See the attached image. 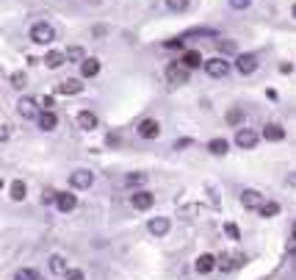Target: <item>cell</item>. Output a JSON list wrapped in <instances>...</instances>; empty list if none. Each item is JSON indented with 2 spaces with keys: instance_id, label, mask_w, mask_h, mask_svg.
<instances>
[{
  "instance_id": "4",
  "label": "cell",
  "mask_w": 296,
  "mask_h": 280,
  "mask_svg": "<svg viewBox=\"0 0 296 280\" xmlns=\"http://www.w3.org/2000/svg\"><path fill=\"white\" fill-rule=\"evenodd\" d=\"M258 139H260V136L255 133V131H249V128H241V131L236 133V145H238L241 150H255Z\"/></svg>"
},
{
  "instance_id": "42",
  "label": "cell",
  "mask_w": 296,
  "mask_h": 280,
  "mask_svg": "<svg viewBox=\"0 0 296 280\" xmlns=\"http://www.w3.org/2000/svg\"><path fill=\"white\" fill-rule=\"evenodd\" d=\"M108 145H119V133H111V136H108Z\"/></svg>"
},
{
  "instance_id": "39",
  "label": "cell",
  "mask_w": 296,
  "mask_h": 280,
  "mask_svg": "<svg viewBox=\"0 0 296 280\" xmlns=\"http://www.w3.org/2000/svg\"><path fill=\"white\" fill-rule=\"evenodd\" d=\"M56 194H58V192H53V189H45V192H42V200H45V203H53V200H56Z\"/></svg>"
},
{
  "instance_id": "2",
  "label": "cell",
  "mask_w": 296,
  "mask_h": 280,
  "mask_svg": "<svg viewBox=\"0 0 296 280\" xmlns=\"http://www.w3.org/2000/svg\"><path fill=\"white\" fill-rule=\"evenodd\" d=\"M188 75H191V70L183 64V61H172V64L166 67V81H169V84H175V86L188 84Z\"/></svg>"
},
{
  "instance_id": "22",
  "label": "cell",
  "mask_w": 296,
  "mask_h": 280,
  "mask_svg": "<svg viewBox=\"0 0 296 280\" xmlns=\"http://www.w3.org/2000/svg\"><path fill=\"white\" fill-rule=\"evenodd\" d=\"M208 150H210L213 155H224L227 150H230V142H227V139H210L208 142Z\"/></svg>"
},
{
  "instance_id": "40",
  "label": "cell",
  "mask_w": 296,
  "mask_h": 280,
  "mask_svg": "<svg viewBox=\"0 0 296 280\" xmlns=\"http://www.w3.org/2000/svg\"><path fill=\"white\" fill-rule=\"evenodd\" d=\"M36 103L42 106V108H53V97H47V94H45V97H39Z\"/></svg>"
},
{
  "instance_id": "20",
  "label": "cell",
  "mask_w": 296,
  "mask_h": 280,
  "mask_svg": "<svg viewBox=\"0 0 296 280\" xmlns=\"http://www.w3.org/2000/svg\"><path fill=\"white\" fill-rule=\"evenodd\" d=\"M64 61H67V56H64V53H58V50H50V53L45 56V64L50 67V70H58Z\"/></svg>"
},
{
  "instance_id": "30",
  "label": "cell",
  "mask_w": 296,
  "mask_h": 280,
  "mask_svg": "<svg viewBox=\"0 0 296 280\" xmlns=\"http://www.w3.org/2000/svg\"><path fill=\"white\" fill-rule=\"evenodd\" d=\"M227 122H230V125H241V122H244V111H241V108L227 111Z\"/></svg>"
},
{
  "instance_id": "5",
  "label": "cell",
  "mask_w": 296,
  "mask_h": 280,
  "mask_svg": "<svg viewBox=\"0 0 296 280\" xmlns=\"http://www.w3.org/2000/svg\"><path fill=\"white\" fill-rule=\"evenodd\" d=\"M236 70L241 75H252L255 70H258V58H255L252 53H241V56L236 58Z\"/></svg>"
},
{
  "instance_id": "18",
  "label": "cell",
  "mask_w": 296,
  "mask_h": 280,
  "mask_svg": "<svg viewBox=\"0 0 296 280\" xmlns=\"http://www.w3.org/2000/svg\"><path fill=\"white\" fill-rule=\"evenodd\" d=\"M263 139L266 142H282V139H285V128H280V125H274V122H271V125L263 128Z\"/></svg>"
},
{
  "instance_id": "17",
  "label": "cell",
  "mask_w": 296,
  "mask_h": 280,
  "mask_svg": "<svg viewBox=\"0 0 296 280\" xmlns=\"http://www.w3.org/2000/svg\"><path fill=\"white\" fill-rule=\"evenodd\" d=\"M100 72V58H83L80 61V75L83 78H94Z\"/></svg>"
},
{
  "instance_id": "43",
  "label": "cell",
  "mask_w": 296,
  "mask_h": 280,
  "mask_svg": "<svg viewBox=\"0 0 296 280\" xmlns=\"http://www.w3.org/2000/svg\"><path fill=\"white\" fill-rule=\"evenodd\" d=\"M293 17H296V3H293Z\"/></svg>"
},
{
  "instance_id": "34",
  "label": "cell",
  "mask_w": 296,
  "mask_h": 280,
  "mask_svg": "<svg viewBox=\"0 0 296 280\" xmlns=\"http://www.w3.org/2000/svg\"><path fill=\"white\" fill-rule=\"evenodd\" d=\"M11 86H14V89H23V86H25V72H11Z\"/></svg>"
},
{
  "instance_id": "38",
  "label": "cell",
  "mask_w": 296,
  "mask_h": 280,
  "mask_svg": "<svg viewBox=\"0 0 296 280\" xmlns=\"http://www.w3.org/2000/svg\"><path fill=\"white\" fill-rule=\"evenodd\" d=\"M183 47V39H169L166 42V50H180Z\"/></svg>"
},
{
  "instance_id": "13",
  "label": "cell",
  "mask_w": 296,
  "mask_h": 280,
  "mask_svg": "<svg viewBox=\"0 0 296 280\" xmlns=\"http://www.w3.org/2000/svg\"><path fill=\"white\" fill-rule=\"evenodd\" d=\"M75 125H78L80 131H94V128H97V117H94L92 111H80L78 117H75Z\"/></svg>"
},
{
  "instance_id": "1",
  "label": "cell",
  "mask_w": 296,
  "mask_h": 280,
  "mask_svg": "<svg viewBox=\"0 0 296 280\" xmlns=\"http://www.w3.org/2000/svg\"><path fill=\"white\" fill-rule=\"evenodd\" d=\"M28 36L36 45H50L53 39H56V31H53V25H47V23H33L31 31H28Z\"/></svg>"
},
{
  "instance_id": "11",
  "label": "cell",
  "mask_w": 296,
  "mask_h": 280,
  "mask_svg": "<svg viewBox=\"0 0 296 280\" xmlns=\"http://www.w3.org/2000/svg\"><path fill=\"white\" fill-rule=\"evenodd\" d=\"M194 269L199 272V275H208V272L216 269V255H210V252H202V255L197 258Z\"/></svg>"
},
{
  "instance_id": "33",
  "label": "cell",
  "mask_w": 296,
  "mask_h": 280,
  "mask_svg": "<svg viewBox=\"0 0 296 280\" xmlns=\"http://www.w3.org/2000/svg\"><path fill=\"white\" fill-rule=\"evenodd\" d=\"M224 233L232 238V242H236V238H241V230H238V225H232V222H227L224 225Z\"/></svg>"
},
{
  "instance_id": "44",
  "label": "cell",
  "mask_w": 296,
  "mask_h": 280,
  "mask_svg": "<svg viewBox=\"0 0 296 280\" xmlns=\"http://www.w3.org/2000/svg\"><path fill=\"white\" fill-rule=\"evenodd\" d=\"M0 189H3V181H0Z\"/></svg>"
},
{
  "instance_id": "16",
  "label": "cell",
  "mask_w": 296,
  "mask_h": 280,
  "mask_svg": "<svg viewBox=\"0 0 296 280\" xmlns=\"http://www.w3.org/2000/svg\"><path fill=\"white\" fill-rule=\"evenodd\" d=\"M58 92L61 94H80V92H83V84H80L78 78H67V81H61V84H58Z\"/></svg>"
},
{
  "instance_id": "23",
  "label": "cell",
  "mask_w": 296,
  "mask_h": 280,
  "mask_svg": "<svg viewBox=\"0 0 296 280\" xmlns=\"http://www.w3.org/2000/svg\"><path fill=\"white\" fill-rule=\"evenodd\" d=\"M258 211H260V216L271 219V216H277V214H280V203H266V200H263V206H260Z\"/></svg>"
},
{
  "instance_id": "7",
  "label": "cell",
  "mask_w": 296,
  "mask_h": 280,
  "mask_svg": "<svg viewBox=\"0 0 296 280\" xmlns=\"http://www.w3.org/2000/svg\"><path fill=\"white\" fill-rule=\"evenodd\" d=\"M153 203H155V197L150 194V192H133V197H130V206H133L136 211H147V208H153Z\"/></svg>"
},
{
  "instance_id": "41",
  "label": "cell",
  "mask_w": 296,
  "mask_h": 280,
  "mask_svg": "<svg viewBox=\"0 0 296 280\" xmlns=\"http://www.w3.org/2000/svg\"><path fill=\"white\" fill-rule=\"evenodd\" d=\"M191 145H194V139H191V136H188V139H180V142H177V150H183V147H191Z\"/></svg>"
},
{
  "instance_id": "8",
  "label": "cell",
  "mask_w": 296,
  "mask_h": 280,
  "mask_svg": "<svg viewBox=\"0 0 296 280\" xmlns=\"http://www.w3.org/2000/svg\"><path fill=\"white\" fill-rule=\"evenodd\" d=\"M241 206L244 208H260L263 206V194H260L258 189H244V192H241Z\"/></svg>"
},
{
  "instance_id": "19",
  "label": "cell",
  "mask_w": 296,
  "mask_h": 280,
  "mask_svg": "<svg viewBox=\"0 0 296 280\" xmlns=\"http://www.w3.org/2000/svg\"><path fill=\"white\" fill-rule=\"evenodd\" d=\"M244 264H246L244 255H236V258H232V255H224L222 264H219V269H222V272H232V269H238V266H244Z\"/></svg>"
},
{
  "instance_id": "31",
  "label": "cell",
  "mask_w": 296,
  "mask_h": 280,
  "mask_svg": "<svg viewBox=\"0 0 296 280\" xmlns=\"http://www.w3.org/2000/svg\"><path fill=\"white\" fill-rule=\"evenodd\" d=\"M216 45H219V50H222V53H236L238 50V45L230 42V39H216Z\"/></svg>"
},
{
  "instance_id": "29",
  "label": "cell",
  "mask_w": 296,
  "mask_h": 280,
  "mask_svg": "<svg viewBox=\"0 0 296 280\" xmlns=\"http://www.w3.org/2000/svg\"><path fill=\"white\" fill-rule=\"evenodd\" d=\"M14 280H42V277H39L36 269H19L14 275Z\"/></svg>"
},
{
  "instance_id": "37",
  "label": "cell",
  "mask_w": 296,
  "mask_h": 280,
  "mask_svg": "<svg viewBox=\"0 0 296 280\" xmlns=\"http://www.w3.org/2000/svg\"><path fill=\"white\" fill-rule=\"evenodd\" d=\"M249 3H252V0H230L232 9H249Z\"/></svg>"
},
{
  "instance_id": "27",
  "label": "cell",
  "mask_w": 296,
  "mask_h": 280,
  "mask_svg": "<svg viewBox=\"0 0 296 280\" xmlns=\"http://www.w3.org/2000/svg\"><path fill=\"white\" fill-rule=\"evenodd\" d=\"M125 183L128 186H139V183H147V172H130L125 177Z\"/></svg>"
},
{
  "instance_id": "12",
  "label": "cell",
  "mask_w": 296,
  "mask_h": 280,
  "mask_svg": "<svg viewBox=\"0 0 296 280\" xmlns=\"http://www.w3.org/2000/svg\"><path fill=\"white\" fill-rule=\"evenodd\" d=\"M36 122H39L42 131H56V128H58V117L50 111V108H45L42 114H36Z\"/></svg>"
},
{
  "instance_id": "36",
  "label": "cell",
  "mask_w": 296,
  "mask_h": 280,
  "mask_svg": "<svg viewBox=\"0 0 296 280\" xmlns=\"http://www.w3.org/2000/svg\"><path fill=\"white\" fill-rule=\"evenodd\" d=\"M6 139H11V128L9 125H0V145H3Z\"/></svg>"
},
{
  "instance_id": "14",
  "label": "cell",
  "mask_w": 296,
  "mask_h": 280,
  "mask_svg": "<svg viewBox=\"0 0 296 280\" xmlns=\"http://www.w3.org/2000/svg\"><path fill=\"white\" fill-rule=\"evenodd\" d=\"M17 111H19V117L33 119V117H36V100H33V97H23L17 103Z\"/></svg>"
},
{
  "instance_id": "26",
  "label": "cell",
  "mask_w": 296,
  "mask_h": 280,
  "mask_svg": "<svg viewBox=\"0 0 296 280\" xmlns=\"http://www.w3.org/2000/svg\"><path fill=\"white\" fill-rule=\"evenodd\" d=\"M194 36H219L213 28H194V31H185L180 39H194Z\"/></svg>"
},
{
  "instance_id": "6",
  "label": "cell",
  "mask_w": 296,
  "mask_h": 280,
  "mask_svg": "<svg viewBox=\"0 0 296 280\" xmlns=\"http://www.w3.org/2000/svg\"><path fill=\"white\" fill-rule=\"evenodd\" d=\"M94 183V175L89 172V169H78V172L70 175V186L72 189H89Z\"/></svg>"
},
{
  "instance_id": "21",
  "label": "cell",
  "mask_w": 296,
  "mask_h": 280,
  "mask_svg": "<svg viewBox=\"0 0 296 280\" xmlns=\"http://www.w3.org/2000/svg\"><path fill=\"white\" fill-rule=\"evenodd\" d=\"M185 67H188V70H197V67H202V56H199L197 50H185V56L180 58Z\"/></svg>"
},
{
  "instance_id": "3",
  "label": "cell",
  "mask_w": 296,
  "mask_h": 280,
  "mask_svg": "<svg viewBox=\"0 0 296 280\" xmlns=\"http://www.w3.org/2000/svg\"><path fill=\"white\" fill-rule=\"evenodd\" d=\"M205 72L210 75V78H224L227 72H230V61L224 58H210V61H202Z\"/></svg>"
},
{
  "instance_id": "35",
  "label": "cell",
  "mask_w": 296,
  "mask_h": 280,
  "mask_svg": "<svg viewBox=\"0 0 296 280\" xmlns=\"http://www.w3.org/2000/svg\"><path fill=\"white\" fill-rule=\"evenodd\" d=\"M64 275H67V280H83V272L80 269H67Z\"/></svg>"
},
{
  "instance_id": "28",
  "label": "cell",
  "mask_w": 296,
  "mask_h": 280,
  "mask_svg": "<svg viewBox=\"0 0 296 280\" xmlns=\"http://www.w3.org/2000/svg\"><path fill=\"white\" fill-rule=\"evenodd\" d=\"M50 269L56 272V275H64V272H67V264H64V258L53 255V258H50Z\"/></svg>"
},
{
  "instance_id": "32",
  "label": "cell",
  "mask_w": 296,
  "mask_h": 280,
  "mask_svg": "<svg viewBox=\"0 0 296 280\" xmlns=\"http://www.w3.org/2000/svg\"><path fill=\"white\" fill-rule=\"evenodd\" d=\"M166 9H172V11H185V9H188V0H166Z\"/></svg>"
},
{
  "instance_id": "25",
  "label": "cell",
  "mask_w": 296,
  "mask_h": 280,
  "mask_svg": "<svg viewBox=\"0 0 296 280\" xmlns=\"http://www.w3.org/2000/svg\"><path fill=\"white\" fill-rule=\"evenodd\" d=\"M11 200H14V203H23L25 200V183L23 181L11 183Z\"/></svg>"
},
{
  "instance_id": "15",
  "label": "cell",
  "mask_w": 296,
  "mask_h": 280,
  "mask_svg": "<svg viewBox=\"0 0 296 280\" xmlns=\"http://www.w3.org/2000/svg\"><path fill=\"white\" fill-rule=\"evenodd\" d=\"M147 228H150V233H153V236H166L172 225H169V219H166V216H155V219H150V225H147Z\"/></svg>"
},
{
  "instance_id": "9",
  "label": "cell",
  "mask_w": 296,
  "mask_h": 280,
  "mask_svg": "<svg viewBox=\"0 0 296 280\" xmlns=\"http://www.w3.org/2000/svg\"><path fill=\"white\" fill-rule=\"evenodd\" d=\"M136 131H139L141 139H158V133H161V125H158L155 119H141Z\"/></svg>"
},
{
  "instance_id": "10",
  "label": "cell",
  "mask_w": 296,
  "mask_h": 280,
  "mask_svg": "<svg viewBox=\"0 0 296 280\" xmlns=\"http://www.w3.org/2000/svg\"><path fill=\"white\" fill-rule=\"evenodd\" d=\"M56 206H58V211L70 214V211L78 206V194H72V192H58V194H56Z\"/></svg>"
},
{
  "instance_id": "24",
  "label": "cell",
  "mask_w": 296,
  "mask_h": 280,
  "mask_svg": "<svg viewBox=\"0 0 296 280\" xmlns=\"http://www.w3.org/2000/svg\"><path fill=\"white\" fill-rule=\"evenodd\" d=\"M64 56L70 58V61H75V64H78V61H83V58H86V50H83V47H80V45H72L70 50L64 53Z\"/></svg>"
}]
</instances>
